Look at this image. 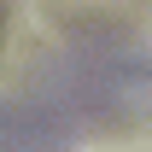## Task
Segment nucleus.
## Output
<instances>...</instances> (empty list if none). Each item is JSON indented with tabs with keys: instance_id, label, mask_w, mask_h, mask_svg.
I'll return each mask as SVG.
<instances>
[{
	"instance_id": "obj_1",
	"label": "nucleus",
	"mask_w": 152,
	"mask_h": 152,
	"mask_svg": "<svg viewBox=\"0 0 152 152\" xmlns=\"http://www.w3.org/2000/svg\"><path fill=\"white\" fill-rule=\"evenodd\" d=\"M140 41H146V47H152V18H146V23H140Z\"/></svg>"
}]
</instances>
